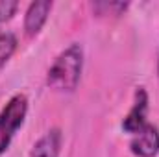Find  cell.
Returning a JSON list of instances; mask_svg holds the SVG:
<instances>
[{
	"mask_svg": "<svg viewBox=\"0 0 159 157\" xmlns=\"http://www.w3.org/2000/svg\"><path fill=\"white\" fill-rule=\"evenodd\" d=\"M52 9V2L50 0H35L30 4L28 11H26V17H24V30H26V35L34 37L37 35L43 28V24L46 22L48 19V13Z\"/></svg>",
	"mask_w": 159,
	"mask_h": 157,
	"instance_id": "5b68a950",
	"label": "cell"
},
{
	"mask_svg": "<svg viewBox=\"0 0 159 157\" xmlns=\"http://www.w3.org/2000/svg\"><path fill=\"white\" fill-rule=\"evenodd\" d=\"M146 109H148V96L144 89H137L135 92V105L124 118L122 128L128 133H139L146 126Z\"/></svg>",
	"mask_w": 159,
	"mask_h": 157,
	"instance_id": "277c9868",
	"label": "cell"
},
{
	"mask_svg": "<svg viewBox=\"0 0 159 157\" xmlns=\"http://www.w3.org/2000/svg\"><path fill=\"white\" fill-rule=\"evenodd\" d=\"M131 152L139 157H156L159 150V133L157 129L150 124H146L139 133H135V137L131 139L129 144Z\"/></svg>",
	"mask_w": 159,
	"mask_h": 157,
	"instance_id": "3957f363",
	"label": "cell"
},
{
	"mask_svg": "<svg viewBox=\"0 0 159 157\" xmlns=\"http://www.w3.org/2000/svg\"><path fill=\"white\" fill-rule=\"evenodd\" d=\"M17 48V39L13 34H0V69L7 63Z\"/></svg>",
	"mask_w": 159,
	"mask_h": 157,
	"instance_id": "52a82bcc",
	"label": "cell"
},
{
	"mask_svg": "<svg viewBox=\"0 0 159 157\" xmlns=\"http://www.w3.org/2000/svg\"><path fill=\"white\" fill-rule=\"evenodd\" d=\"M28 111V100L24 94H15L6 107L0 113V154H4L17 133V129L22 126Z\"/></svg>",
	"mask_w": 159,
	"mask_h": 157,
	"instance_id": "7a4b0ae2",
	"label": "cell"
},
{
	"mask_svg": "<svg viewBox=\"0 0 159 157\" xmlns=\"http://www.w3.org/2000/svg\"><path fill=\"white\" fill-rule=\"evenodd\" d=\"M59 150H61V131L54 128L34 144L30 157H59Z\"/></svg>",
	"mask_w": 159,
	"mask_h": 157,
	"instance_id": "8992f818",
	"label": "cell"
},
{
	"mask_svg": "<svg viewBox=\"0 0 159 157\" xmlns=\"http://www.w3.org/2000/svg\"><path fill=\"white\" fill-rule=\"evenodd\" d=\"M17 6H19V4H17L15 0H0V22L9 20V19L15 15Z\"/></svg>",
	"mask_w": 159,
	"mask_h": 157,
	"instance_id": "ba28073f",
	"label": "cell"
},
{
	"mask_svg": "<svg viewBox=\"0 0 159 157\" xmlns=\"http://www.w3.org/2000/svg\"><path fill=\"white\" fill-rule=\"evenodd\" d=\"M81 67H83V50L80 44H70L57 56V59L50 67L46 76L48 87L67 92L74 91L80 83Z\"/></svg>",
	"mask_w": 159,
	"mask_h": 157,
	"instance_id": "6da1fadb",
	"label": "cell"
}]
</instances>
